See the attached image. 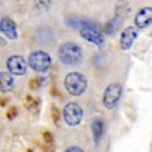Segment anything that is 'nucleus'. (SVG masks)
Instances as JSON below:
<instances>
[{
    "label": "nucleus",
    "instance_id": "nucleus-5",
    "mask_svg": "<svg viewBox=\"0 0 152 152\" xmlns=\"http://www.w3.org/2000/svg\"><path fill=\"white\" fill-rule=\"evenodd\" d=\"M63 117L66 125L69 126H77L83 120V109L76 102H69L64 106Z\"/></svg>",
    "mask_w": 152,
    "mask_h": 152
},
{
    "label": "nucleus",
    "instance_id": "nucleus-2",
    "mask_svg": "<svg viewBox=\"0 0 152 152\" xmlns=\"http://www.w3.org/2000/svg\"><path fill=\"white\" fill-rule=\"evenodd\" d=\"M60 61L66 65H76L82 61V49L73 42H65L58 49Z\"/></svg>",
    "mask_w": 152,
    "mask_h": 152
},
{
    "label": "nucleus",
    "instance_id": "nucleus-11",
    "mask_svg": "<svg viewBox=\"0 0 152 152\" xmlns=\"http://www.w3.org/2000/svg\"><path fill=\"white\" fill-rule=\"evenodd\" d=\"M14 84H15V82H14L12 75H10L8 72H0V91H11Z\"/></svg>",
    "mask_w": 152,
    "mask_h": 152
},
{
    "label": "nucleus",
    "instance_id": "nucleus-14",
    "mask_svg": "<svg viewBox=\"0 0 152 152\" xmlns=\"http://www.w3.org/2000/svg\"><path fill=\"white\" fill-rule=\"evenodd\" d=\"M65 152H84V151L82 148H79V147H69Z\"/></svg>",
    "mask_w": 152,
    "mask_h": 152
},
{
    "label": "nucleus",
    "instance_id": "nucleus-1",
    "mask_svg": "<svg viewBox=\"0 0 152 152\" xmlns=\"http://www.w3.org/2000/svg\"><path fill=\"white\" fill-rule=\"evenodd\" d=\"M64 87L68 94L73 96H80L82 94H84L87 88V79L84 75L79 72H71L64 79Z\"/></svg>",
    "mask_w": 152,
    "mask_h": 152
},
{
    "label": "nucleus",
    "instance_id": "nucleus-6",
    "mask_svg": "<svg viewBox=\"0 0 152 152\" xmlns=\"http://www.w3.org/2000/svg\"><path fill=\"white\" fill-rule=\"evenodd\" d=\"M79 28H80V34H82V37L84 39H87V41L92 42L95 45H99V46L103 45V35L99 33L98 27L94 23L80 22Z\"/></svg>",
    "mask_w": 152,
    "mask_h": 152
},
{
    "label": "nucleus",
    "instance_id": "nucleus-3",
    "mask_svg": "<svg viewBox=\"0 0 152 152\" xmlns=\"http://www.w3.org/2000/svg\"><path fill=\"white\" fill-rule=\"evenodd\" d=\"M27 63L30 65V68H33L37 72H46L52 65V58L46 52L37 50L30 53Z\"/></svg>",
    "mask_w": 152,
    "mask_h": 152
},
{
    "label": "nucleus",
    "instance_id": "nucleus-13",
    "mask_svg": "<svg viewBox=\"0 0 152 152\" xmlns=\"http://www.w3.org/2000/svg\"><path fill=\"white\" fill-rule=\"evenodd\" d=\"M120 22H121V19L120 18H113L110 20V22L107 23V25L104 26V30H106V34H114V33L117 31V28L118 26H120Z\"/></svg>",
    "mask_w": 152,
    "mask_h": 152
},
{
    "label": "nucleus",
    "instance_id": "nucleus-9",
    "mask_svg": "<svg viewBox=\"0 0 152 152\" xmlns=\"http://www.w3.org/2000/svg\"><path fill=\"white\" fill-rule=\"evenodd\" d=\"M0 31L4 34L8 39H16L18 38V31H16V25L11 18L4 16L0 20Z\"/></svg>",
    "mask_w": 152,
    "mask_h": 152
},
{
    "label": "nucleus",
    "instance_id": "nucleus-8",
    "mask_svg": "<svg viewBox=\"0 0 152 152\" xmlns=\"http://www.w3.org/2000/svg\"><path fill=\"white\" fill-rule=\"evenodd\" d=\"M139 37V30L136 27H126L121 33V38H120V46L122 50H129L132 48L133 42L137 39Z\"/></svg>",
    "mask_w": 152,
    "mask_h": 152
},
{
    "label": "nucleus",
    "instance_id": "nucleus-7",
    "mask_svg": "<svg viewBox=\"0 0 152 152\" xmlns=\"http://www.w3.org/2000/svg\"><path fill=\"white\" fill-rule=\"evenodd\" d=\"M7 68H8V73L10 75H16V76H22L26 73L27 69V64L26 60L22 56H18V54H14V56L8 57V60L6 63Z\"/></svg>",
    "mask_w": 152,
    "mask_h": 152
},
{
    "label": "nucleus",
    "instance_id": "nucleus-10",
    "mask_svg": "<svg viewBox=\"0 0 152 152\" xmlns=\"http://www.w3.org/2000/svg\"><path fill=\"white\" fill-rule=\"evenodd\" d=\"M152 22V8L151 7H144L137 12L134 18V25L137 28H145Z\"/></svg>",
    "mask_w": 152,
    "mask_h": 152
},
{
    "label": "nucleus",
    "instance_id": "nucleus-12",
    "mask_svg": "<svg viewBox=\"0 0 152 152\" xmlns=\"http://www.w3.org/2000/svg\"><path fill=\"white\" fill-rule=\"evenodd\" d=\"M92 136H94V141L95 144H98L99 140H101L102 134H103V122L102 120H94L92 121Z\"/></svg>",
    "mask_w": 152,
    "mask_h": 152
},
{
    "label": "nucleus",
    "instance_id": "nucleus-4",
    "mask_svg": "<svg viewBox=\"0 0 152 152\" xmlns=\"http://www.w3.org/2000/svg\"><path fill=\"white\" fill-rule=\"evenodd\" d=\"M122 95V86L120 83H111L106 87L103 92V106L109 110H113L115 106L118 104Z\"/></svg>",
    "mask_w": 152,
    "mask_h": 152
}]
</instances>
